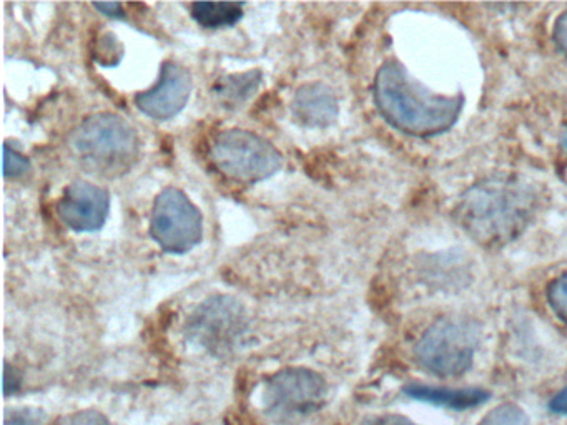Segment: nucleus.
Here are the masks:
<instances>
[{
  "label": "nucleus",
  "instance_id": "nucleus-1",
  "mask_svg": "<svg viewBox=\"0 0 567 425\" xmlns=\"http://www.w3.org/2000/svg\"><path fill=\"white\" fill-rule=\"evenodd\" d=\"M537 196L516 178H487L471 186L456 205L457 222L480 245L501 248L514 241L536 215Z\"/></svg>",
  "mask_w": 567,
  "mask_h": 425
},
{
  "label": "nucleus",
  "instance_id": "nucleus-2",
  "mask_svg": "<svg viewBox=\"0 0 567 425\" xmlns=\"http://www.w3.org/2000/svg\"><path fill=\"white\" fill-rule=\"evenodd\" d=\"M374 103L380 115L398 132L433 136L446 132L460 118L461 95H437L411 79L396 60L383 63L374 76Z\"/></svg>",
  "mask_w": 567,
  "mask_h": 425
},
{
  "label": "nucleus",
  "instance_id": "nucleus-3",
  "mask_svg": "<svg viewBox=\"0 0 567 425\" xmlns=\"http://www.w3.org/2000/svg\"><path fill=\"white\" fill-rule=\"evenodd\" d=\"M71 146L84 168L105 178L127 175L141 155L134 126L111 112L87 116L72 133Z\"/></svg>",
  "mask_w": 567,
  "mask_h": 425
},
{
  "label": "nucleus",
  "instance_id": "nucleus-4",
  "mask_svg": "<svg viewBox=\"0 0 567 425\" xmlns=\"http://www.w3.org/2000/svg\"><path fill=\"white\" fill-rule=\"evenodd\" d=\"M210 155L218 172L244 185L271 178L284 163L281 153L267 138L241 128L218 133Z\"/></svg>",
  "mask_w": 567,
  "mask_h": 425
},
{
  "label": "nucleus",
  "instance_id": "nucleus-5",
  "mask_svg": "<svg viewBox=\"0 0 567 425\" xmlns=\"http://www.w3.org/2000/svg\"><path fill=\"white\" fill-rule=\"evenodd\" d=\"M480 329L467 319L444 318L427 328L414 349L417 364L437 377H456L471 367Z\"/></svg>",
  "mask_w": 567,
  "mask_h": 425
},
{
  "label": "nucleus",
  "instance_id": "nucleus-6",
  "mask_svg": "<svg viewBox=\"0 0 567 425\" xmlns=\"http://www.w3.org/2000/svg\"><path fill=\"white\" fill-rule=\"evenodd\" d=\"M327 391L323 375L311 369H281L265 382V412L278 424H297L323 407Z\"/></svg>",
  "mask_w": 567,
  "mask_h": 425
},
{
  "label": "nucleus",
  "instance_id": "nucleus-7",
  "mask_svg": "<svg viewBox=\"0 0 567 425\" xmlns=\"http://www.w3.org/2000/svg\"><path fill=\"white\" fill-rule=\"evenodd\" d=\"M151 238L168 255H185L204 238V216L187 193L175 186L162 189L151 215Z\"/></svg>",
  "mask_w": 567,
  "mask_h": 425
},
{
  "label": "nucleus",
  "instance_id": "nucleus-8",
  "mask_svg": "<svg viewBox=\"0 0 567 425\" xmlns=\"http://www.w3.org/2000/svg\"><path fill=\"white\" fill-rule=\"evenodd\" d=\"M247 328L244 308L230 296H214L198 304L187 322L192 341L212 352L227 351Z\"/></svg>",
  "mask_w": 567,
  "mask_h": 425
},
{
  "label": "nucleus",
  "instance_id": "nucleus-9",
  "mask_svg": "<svg viewBox=\"0 0 567 425\" xmlns=\"http://www.w3.org/2000/svg\"><path fill=\"white\" fill-rule=\"evenodd\" d=\"M111 211V193L87 179H75L62 193L58 216L69 229L94 232L104 228Z\"/></svg>",
  "mask_w": 567,
  "mask_h": 425
},
{
  "label": "nucleus",
  "instance_id": "nucleus-10",
  "mask_svg": "<svg viewBox=\"0 0 567 425\" xmlns=\"http://www.w3.org/2000/svg\"><path fill=\"white\" fill-rule=\"evenodd\" d=\"M194 80L185 66L175 62L162 65L161 76L152 89L137 93L135 105L144 115L158 122L175 118L187 106Z\"/></svg>",
  "mask_w": 567,
  "mask_h": 425
},
{
  "label": "nucleus",
  "instance_id": "nucleus-11",
  "mask_svg": "<svg viewBox=\"0 0 567 425\" xmlns=\"http://www.w3.org/2000/svg\"><path fill=\"white\" fill-rule=\"evenodd\" d=\"M291 113L295 122L307 128H328L340 115L337 95L321 82L301 85L293 96Z\"/></svg>",
  "mask_w": 567,
  "mask_h": 425
},
{
  "label": "nucleus",
  "instance_id": "nucleus-12",
  "mask_svg": "<svg viewBox=\"0 0 567 425\" xmlns=\"http://www.w3.org/2000/svg\"><path fill=\"white\" fill-rule=\"evenodd\" d=\"M404 394L410 395L414 401L427 402V404L440 405V407L454 408V411H466L477 407L489 398V392L480 387L471 388H447L431 387L424 384H411L404 388Z\"/></svg>",
  "mask_w": 567,
  "mask_h": 425
},
{
  "label": "nucleus",
  "instance_id": "nucleus-13",
  "mask_svg": "<svg viewBox=\"0 0 567 425\" xmlns=\"http://www.w3.org/2000/svg\"><path fill=\"white\" fill-rule=\"evenodd\" d=\"M261 83L260 70H248L244 73H234V75L224 76L215 83L212 92L217 96L218 102L225 108H238L244 105Z\"/></svg>",
  "mask_w": 567,
  "mask_h": 425
},
{
  "label": "nucleus",
  "instance_id": "nucleus-14",
  "mask_svg": "<svg viewBox=\"0 0 567 425\" xmlns=\"http://www.w3.org/2000/svg\"><path fill=\"white\" fill-rule=\"evenodd\" d=\"M244 7L245 3L240 2H194L190 12L195 22L204 29L220 30L240 22Z\"/></svg>",
  "mask_w": 567,
  "mask_h": 425
},
{
  "label": "nucleus",
  "instance_id": "nucleus-15",
  "mask_svg": "<svg viewBox=\"0 0 567 425\" xmlns=\"http://www.w3.org/2000/svg\"><path fill=\"white\" fill-rule=\"evenodd\" d=\"M477 425H530V421L519 405L507 402L487 412Z\"/></svg>",
  "mask_w": 567,
  "mask_h": 425
},
{
  "label": "nucleus",
  "instance_id": "nucleus-16",
  "mask_svg": "<svg viewBox=\"0 0 567 425\" xmlns=\"http://www.w3.org/2000/svg\"><path fill=\"white\" fill-rule=\"evenodd\" d=\"M546 296L550 311L567 324V271L560 272L549 282Z\"/></svg>",
  "mask_w": 567,
  "mask_h": 425
},
{
  "label": "nucleus",
  "instance_id": "nucleus-17",
  "mask_svg": "<svg viewBox=\"0 0 567 425\" xmlns=\"http://www.w3.org/2000/svg\"><path fill=\"white\" fill-rule=\"evenodd\" d=\"M31 169V162L28 156L22 155L18 149L4 145V176L6 178H19Z\"/></svg>",
  "mask_w": 567,
  "mask_h": 425
},
{
  "label": "nucleus",
  "instance_id": "nucleus-18",
  "mask_svg": "<svg viewBox=\"0 0 567 425\" xmlns=\"http://www.w3.org/2000/svg\"><path fill=\"white\" fill-rule=\"evenodd\" d=\"M45 414L41 408L16 407L6 414V425H44Z\"/></svg>",
  "mask_w": 567,
  "mask_h": 425
},
{
  "label": "nucleus",
  "instance_id": "nucleus-19",
  "mask_svg": "<svg viewBox=\"0 0 567 425\" xmlns=\"http://www.w3.org/2000/svg\"><path fill=\"white\" fill-rule=\"evenodd\" d=\"M58 425H112L102 412L87 408V411L72 412L64 415Z\"/></svg>",
  "mask_w": 567,
  "mask_h": 425
},
{
  "label": "nucleus",
  "instance_id": "nucleus-20",
  "mask_svg": "<svg viewBox=\"0 0 567 425\" xmlns=\"http://www.w3.org/2000/svg\"><path fill=\"white\" fill-rule=\"evenodd\" d=\"M553 39L557 49L567 56V10H564V12L557 17L556 23H554Z\"/></svg>",
  "mask_w": 567,
  "mask_h": 425
},
{
  "label": "nucleus",
  "instance_id": "nucleus-21",
  "mask_svg": "<svg viewBox=\"0 0 567 425\" xmlns=\"http://www.w3.org/2000/svg\"><path fill=\"white\" fill-rule=\"evenodd\" d=\"M361 425H417L414 424L411 418L404 417V415L400 414H381L373 415V417H368L367 421H363Z\"/></svg>",
  "mask_w": 567,
  "mask_h": 425
},
{
  "label": "nucleus",
  "instance_id": "nucleus-22",
  "mask_svg": "<svg viewBox=\"0 0 567 425\" xmlns=\"http://www.w3.org/2000/svg\"><path fill=\"white\" fill-rule=\"evenodd\" d=\"M21 372H19L18 369L12 367L11 364H6L4 394L11 395L14 394V392H18L19 387H21Z\"/></svg>",
  "mask_w": 567,
  "mask_h": 425
},
{
  "label": "nucleus",
  "instance_id": "nucleus-23",
  "mask_svg": "<svg viewBox=\"0 0 567 425\" xmlns=\"http://www.w3.org/2000/svg\"><path fill=\"white\" fill-rule=\"evenodd\" d=\"M94 7L111 19H125L124 6L121 2L94 3Z\"/></svg>",
  "mask_w": 567,
  "mask_h": 425
},
{
  "label": "nucleus",
  "instance_id": "nucleus-24",
  "mask_svg": "<svg viewBox=\"0 0 567 425\" xmlns=\"http://www.w3.org/2000/svg\"><path fill=\"white\" fill-rule=\"evenodd\" d=\"M549 411L557 415H567V385L550 398Z\"/></svg>",
  "mask_w": 567,
  "mask_h": 425
}]
</instances>
